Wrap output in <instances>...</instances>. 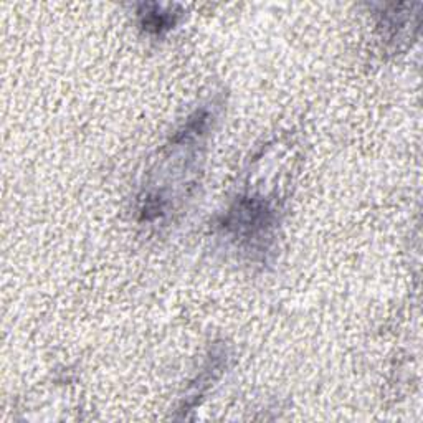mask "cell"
<instances>
[{"mask_svg":"<svg viewBox=\"0 0 423 423\" xmlns=\"http://www.w3.org/2000/svg\"><path fill=\"white\" fill-rule=\"evenodd\" d=\"M177 22V13L171 12H147L142 13V27L147 32L161 35L171 30Z\"/></svg>","mask_w":423,"mask_h":423,"instance_id":"cell-1","label":"cell"}]
</instances>
